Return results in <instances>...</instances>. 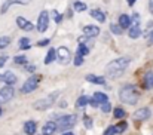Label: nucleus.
Listing matches in <instances>:
<instances>
[{
	"label": "nucleus",
	"instance_id": "35",
	"mask_svg": "<svg viewBox=\"0 0 153 135\" xmlns=\"http://www.w3.org/2000/svg\"><path fill=\"white\" fill-rule=\"evenodd\" d=\"M126 126H128V125H126L125 122H122V123H119V125L116 126V131H117V132H123V131L126 129Z\"/></svg>",
	"mask_w": 153,
	"mask_h": 135
},
{
	"label": "nucleus",
	"instance_id": "19",
	"mask_svg": "<svg viewBox=\"0 0 153 135\" xmlns=\"http://www.w3.org/2000/svg\"><path fill=\"white\" fill-rule=\"evenodd\" d=\"M91 16H92L94 19H97L98 22H104V21H105V15L102 13L100 9H92V10H91Z\"/></svg>",
	"mask_w": 153,
	"mask_h": 135
},
{
	"label": "nucleus",
	"instance_id": "22",
	"mask_svg": "<svg viewBox=\"0 0 153 135\" xmlns=\"http://www.w3.org/2000/svg\"><path fill=\"white\" fill-rule=\"evenodd\" d=\"M55 56H56V50L51 47V49L48 50V53H46V58H45V64H51L52 61L55 59Z\"/></svg>",
	"mask_w": 153,
	"mask_h": 135
},
{
	"label": "nucleus",
	"instance_id": "21",
	"mask_svg": "<svg viewBox=\"0 0 153 135\" xmlns=\"http://www.w3.org/2000/svg\"><path fill=\"white\" fill-rule=\"evenodd\" d=\"M94 99L98 102V104H104V102H108V98L104 92H95L94 93Z\"/></svg>",
	"mask_w": 153,
	"mask_h": 135
},
{
	"label": "nucleus",
	"instance_id": "44",
	"mask_svg": "<svg viewBox=\"0 0 153 135\" xmlns=\"http://www.w3.org/2000/svg\"><path fill=\"white\" fill-rule=\"evenodd\" d=\"M0 116H1V107H0Z\"/></svg>",
	"mask_w": 153,
	"mask_h": 135
},
{
	"label": "nucleus",
	"instance_id": "39",
	"mask_svg": "<svg viewBox=\"0 0 153 135\" xmlns=\"http://www.w3.org/2000/svg\"><path fill=\"white\" fill-rule=\"evenodd\" d=\"M147 37H149V39H147V43H149V45H153V31L147 36Z\"/></svg>",
	"mask_w": 153,
	"mask_h": 135
},
{
	"label": "nucleus",
	"instance_id": "41",
	"mask_svg": "<svg viewBox=\"0 0 153 135\" xmlns=\"http://www.w3.org/2000/svg\"><path fill=\"white\" fill-rule=\"evenodd\" d=\"M149 9H150V12L153 13V0H149Z\"/></svg>",
	"mask_w": 153,
	"mask_h": 135
},
{
	"label": "nucleus",
	"instance_id": "15",
	"mask_svg": "<svg viewBox=\"0 0 153 135\" xmlns=\"http://www.w3.org/2000/svg\"><path fill=\"white\" fill-rule=\"evenodd\" d=\"M56 129L58 128H56V123L55 122H48V123H45V126L42 129V135H52Z\"/></svg>",
	"mask_w": 153,
	"mask_h": 135
},
{
	"label": "nucleus",
	"instance_id": "33",
	"mask_svg": "<svg viewBox=\"0 0 153 135\" xmlns=\"http://www.w3.org/2000/svg\"><path fill=\"white\" fill-rule=\"evenodd\" d=\"M51 15L53 16V19H55V22H56V24H59V22H61L62 16H61V15H59V13H58L56 10H52V13H51Z\"/></svg>",
	"mask_w": 153,
	"mask_h": 135
},
{
	"label": "nucleus",
	"instance_id": "26",
	"mask_svg": "<svg viewBox=\"0 0 153 135\" xmlns=\"http://www.w3.org/2000/svg\"><path fill=\"white\" fill-rule=\"evenodd\" d=\"M125 116H126V113H125L123 108H120V107L114 108V117H116V119H123Z\"/></svg>",
	"mask_w": 153,
	"mask_h": 135
},
{
	"label": "nucleus",
	"instance_id": "24",
	"mask_svg": "<svg viewBox=\"0 0 153 135\" xmlns=\"http://www.w3.org/2000/svg\"><path fill=\"white\" fill-rule=\"evenodd\" d=\"M88 102H89L88 96H85V95H83V96H79V99H77V102H76V107H77V108H83Z\"/></svg>",
	"mask_w": 153,
	"mask_h": 135
},
{
	"label": "nucleus",
	"instance_id": "12",
	"mask_svg": "<svg viewBox=\"0 0 153 135\" xmlns=\"http://www.w3.org/2000/svg\"><path fill=\"white\" fill-rule=\"evenodd\" d=\"M83 34H85L88 39L97 37V36L100 34V28H98L97 25H85V27H83Z\"/></svg>",
	"mask_w": 153,
	"mask_h": 135
},
{
	"label": "nucleus",
	"instance_id": "13",
	"mask_svg": "<svg viewBox=\"0 0 153 135\" xmlns=\"http://www.w3.org/2000/svg\"><path fill=\"white\" fill-rule=\"evenodd\" d=\"M0 80L1 82H4L6 85H13L15 82H16V76L12 73V71H6V73H3V74H0Z\"/></svg>",
	"mask_w": 153,
	"mask_h": 135
},
{
	"label": "nucleus",
	"instance_id": "2",
	"mask_svg": "<svg viewBox=\"0 0 153 135\" xmlns=\"http://www.w3.org/2000/svg\"><path fill=\"white\" fill-rule=\"evenodd\" d=\"M119 98H120L122 102L129 104V105H134V104H137V101L140 98V93H138V90L135 89V86L125 85L122 89L119 90Z\"/></svg>",
	"mask_w": 153,
	"mask_h": 135
},
{
	"label": "nucleus",
	"instance_id": "14",
	"mask_svg": "<svg viewBox=\"0 0 153 135\" xmlns=\"http://www.w3.org/2000/svg\"><path fill=\"white\" fill-rule=\"evenodd\" d=\"M128 34H129V37H131V39H138V37H140V34H141V30H140V25H138V22H132V25L129 27V31H128Z\"/></svg>",
	"mask_w": 153,
	"mask_h": 135
},
{
	"label": "nucleus",
	"instance_id": "16",
	"mask_svg": "<svg viewBox=\"0 0 153 135\" xmlns=\"http://www.w3.org/2000/svg\"><path fill=\"white\" fill-rule=\"evenodd\" d=\"M36 122L34 120H28V122H25L24 123V132L27 135H34V132H36Z\"/></svg>",
	"mask_w": 153,
	"mask_h": 135
},
{
	"label": "nucleus",
	"instance_id": "10",
	"mask_svg": "<svg viewBox=\"0 0 153 135\" xmlns=\"http://www.w3.org/2000/svg\"><path fill=\"white\" fill-rule=\"evenodd\" d=\"M150 114H152L150 108L143 107V108H138V110L134 113V119H135V120H147V119L150 117Z\"/></svg>",
	"mask_w": 153,
	"mask_h": 135
},
{
	"label": "nucleus",
	"instance_id": "36",
	"mask_svg": "<svg viewBox=\"0 0 153 135\" xmlns=\"http://www.w3.org/2000/svg\"><path fill=\"white\" fill-rule=\"evenodd\" d=\"M83 123H85V126H86V128H91V126H92L91 117H89V116H85V117H83Z\"/></svg>",
	"mask_w": 153,
	"mask_h": 135
},
{
	"label": "nucleus",
	"instance_id": "6",
	"mask_svg": "<svg viewBox=\"0 0 153 135\" xmlns=\"http://www.w3.org/2000/svg\"><path fill=\"white\" fill-rule=\"evenodd\" d=\"M37 85H39V77L31 76V77H28V79L25 80V83L22 85L21 92H22V93H30V92H33V90L37 88Z\"/></svg>",
	"mask_w": 153,
	"mask_h": 135
},
{
	"label": "nucleus",
	"instance_id": "8",
	"mask_svg": "<svg viewBox=\"0 0 153 135\" xmlns=\"http://www.w3.org/2000/svg\"><path fill=\"white\" fill-rule=\"evenodd\" d=\"M56 55H58V59H59V62L61 64H68L70 62V59H71V53H70V50L65 47V46H61V47H58V50H56Z\"/></svg>",
	"mask_w": 153,
	"mask_h": 135
},
{
	"label": "nucleus",
	"instance_id": "20",
	"mask_svg": "<svg viewBox=\"0 0 153 135\" xmlns=\"http://www.w3.org/2000/svg\"><path fill=\"white\" fill-rule=\"evenodd\" d=\"M86 80H88V82H92V83H95V85H104V83H105V79H104V77L92 76V74L86 76Z\"/></svg>",
	"mask_w": 153,
	"mask_h": 135
},
{
	"label": "nucleus",
	"instance_id": "1",
	"mask_svg": "<svg viewBox=\"0 0 153 135\" xmlns=\"http://www.w3.org/2000/svg\"><path fill=\"white\" fill-rule=\"evenodd\" d=\"M128 65H129V58H126V56L113 59L111 62H108L105 65V74L108 77H117L126 70Z\"/></svg>",
	"mask_w": 153,
	"mask_h": 135
},
{
	"label": "nucleus",
	"instance_id": "7",
	"mask_svg": "<svg viewBox=\"0 0 153 135\" xmlns=\"http://www.w3.org/2000/svg\"><path fill=\"white\" fill-rule=\"evenodd\" d=\"M15 95V89L12 86H4L0 89V104H4V102H9Z\"/></svg>",
	"mask_w": 153,
	"mask_h": 135
},
{
	"label": "nucleus",
	"instance_id": "31",
	"mask_svg": "<svg viewBox=\"0 0 153 135\" xmlns=\"http://www.w3.org/2000/svg\"><path fill=\"white\" fill-rule=\"evenodd\" d=\"M82 64H83V55L77 53L74 56V65H82Z\"/></svg>",
	"mask_w": 153,
	"mask_h": 135
},
{
	"label": "nucleus",
	"instance_id": "5",
	"mask_svg": "<svg viewBox=\"0 0 153 135\" xmlns=\"http://www.w3.org/2000/svg\"><path fill=\"white\" fill-rule=\"evenodd\" d=\"M48 25H49V13L46 10H43V12H40V15L37 18V31L45 33L48 30Z\"/></svg>",
	"mask_w": 153,
	"mask_h": 135
},
{
	"label": "nucleus",
	"instance_id": "38",
	"mask_svg": "<svg viewBox=\"0 0 153 135\" xmlns=\"http://www.w3.org/2000/svg\"><path fill=\"white\" fill-rule=\"evenodd\" d=\"M39 46H46V45H49V39H45V40H40L39 43H37Z\"/></svg>",
	"mask_w": 153,
	"mask_h": 135
},
{
	"label": "nucleus",
	"instance_id": "27",
	"mask_svg": "<svg viewBox=\"0 0 153 135\" xmlns=\"http://www.w3.org/2000/svg\"><path fill=\"white\" fill-rule=\"evenodd\" d=\"M110 30L114 33V34H122V27L120 25H117V24H110Z\"/></svg>",
	"mask_w": 153,
	"mask_h": 135
},
{
	"label": "nucleus",
	"instance_id": "23",
	"mask_svg": "<svg viewBox=\"0 0 153 135\" xmlns=\"http://www.w3.org/2000/svg\"><path fill=\"white\" fill-rule=\"evenodd\" d=\"M73 9L76 12H83V10H86V4L83 1H74L73 3Z\"/></svg>",
	"mask_w": 153,
	"mask_h": 135
},
{
	"label": "nucleus",
	"instance_id": "30",
	"mask_svg": "<svg viewBox=\"0 0 153 135\" xmlns=\"http://www.w3.org/2000/svg\"><path fill=\"white\" fill-rule=\"evenodd\" d=\"M13 61H15L16 64H27V58H25V55H18V56L13 58Z\"/></svg>",
	"mask_w": 153,
	"mask_h": 135
},
{
	"label": "nucleus",
	"instance_id": "4",
	"mask_svg": "<svg viewBox=\"0 0 153 135\" xmlns=\"http://www.w3.org/2000/svg\"><path fill=\"white\" fill-rule=\"evenodd\" d=\"M74 123H76V116L74 114H65L58 120L56 128L59 131H67V129H71L74 126Z\"/></svg>",
	"mask_w": 153,
	"mask_h": 135
},
{
	"label": "nucleus",
	"instance_id": "40",
	"mask_svg": "<svg viewBox=\"0 0 153 135\" xmlns=\"http://www.w3.org/2000/svg\"><path fill=\"white\" fill-rule=\"evenodd\" d=\"M89 102H91V105H92V107H97V105H100V104H98V102H97V101H95L94 98H92V99H91Z\"/></svg>",
	"mask_w": 153,
	"mask_h": 135
},
{
	"label": "nucleus",
	"instance_id": "29",
	"mask_svg": "<svg viewBox=\"0 0 153 135\" xmlns=\"http://www.w3.org/2000/svg\"><path fill=\"white\" fill-rule=\"evenodd\" d=\"M77 53H80V55H83V56H85V55H88V53H89V49H88V46H86V45H82V43H80V45H79V50H77Z\"/></svg>",
	"mask_w": 153,
	"mask_h": 135
},
{
	"label": "nucleus",
	"instance_id": "34",
	"mask_svg": "<svg viewBox=\"0 0 153 135\" xmlns=\"http://www.w3.org/2000/svg\"><path fill=\"white\" fill-rule=\"evenodd\" d=\"M101 110L104 111V113H108V111L111 110V105H110V102H104V104H101Z\"/></svg>",
	"mask_w": 153,
	"mask_h": 135
},
{
	"label": "nucleus",
	"instance_id": "28",
	"mask_svg": "<svg viewBox=\"0 0 153 135\" xmlns=\"http://www.w3.org/2000/svg\"><path fill=\"white\" fill-rule=\"evenodd\" d=\"M10 43V37H7V36H3V37H0V49H3V47H6V46Z\"/></svg>",
	"mask_w": 153,
	"mask_h": 135
},
{
	"label": "nucleus",
	"instance_id": "3",
	"mask_svg": "<svg viewBox=\"0 0 153 135\" xmlns=\"http://www.w3.org/2000/svg\"><path fill=\"white\" fill-rule=\"evenodd\" d=\"M58 95H59V92H58V90H56V92H52L51 95H48L46 98L36 101V102L33 104V107H34L36 110H46V108H49L52 104L55 102V99H56V96H58Z\"/></svg>",
	"mask_w": 153,
	"mask_h": 135
},
{
	"label": "nucleus",
	"instance_id": "11",
	"mask_svg": "<svg viewBox=\"0 0 153 135\" xmlns=\"http://www.w3.org/2000/svg\"><path fill=\"white\" fill-rule=\"evenodd\" d=\"M16 25H18L21 30H24V31H31V30L34 28V25H33L28 19H25V18H22V16H18V18H16Z\"/></svg>",
	"mask_w": 153,
	"mask_h": 135
},
{
	"label": "nucleus",
	"instance_id": "17",
	"mask_svg": "<svg viewBox=\"0 0 153 135\" xmlns=\"http://www.w3.org/2000/svg\"><path fill=\"white\" fill-rule=\"evenodd\" d=\"M143 86L146 89H152L153 88V71H149L144 74V80H143Z\"/></svg>",
	"mask_w": 153,
	"mask_h": 135
},
{
	"label": "nucleus",
	"instance_id": "9",
	"mask_svg": "<svg viewBox=\"0 0 153 135\" xmlns=\"http://www.w3.org/2000/svg\"><path fill=\"white\" fill-rule=\"evenodd\" d=\"M30 1H31V0H6V1L1 4V7H0V13H1V15L6 13L12 4H28Z\"/></svg>",
	"mask_w": 153,
	"mask_h": 135
},
{
	"label": "nucleus",
	"instance_id": "37",
	"mask_svg": "<svg viewBox=\"0 0 153 135\" xmlns=\"http://www.w3.org/2000/svg\"><path fill=\"white\" fill-rule=\"evenodd\" d=\"M6 61H7V56H6V55L0 56V67H3V65L6 64Z\"/></svg>",
	"mask_w": 153,
	"mask_h": 135
},
{
	"label": "nucleus",
	"instance_id": "43",
	"mask_svg": "<svg viewBox=\"0 0 153 135\" xmlns=\"http://www.w3.org/2000/svg\"><path fill=\"white\" fill-rule=\"evenodd\" d=\"M62 135H73V132H64Z\"/></svg>",
	"mask_w": 153,
	"mask_h": 135
},
{
	"label": "nucleus",
	"instance_id": "42",
	"mask_svg": "<svg viewBox=\"0 0 153 135\" xmlns=\"http://www.w3.org/2000/svg\"><path fill=\"white\" fill-rule=\"evenodd\" d=\"M134 3H135V0H128V4H129V6H132Z\"/></svg>",
	"mask_w": 153,
	"mask_h": 135
},
{
	"label": "nucleus",
	"instance_id": "18",
	"mask_svg": "<svg viewBox=\"0 0 153 135\" xmlns=\"http://www.w3.org/2000/svg\"><path fill=\"white\" fill-rule=\"evenodd\" d=\"M119 25H120L122 28H129V27H131V18H129L128 15L122 13V15L119 16Z\"/></svg>",
	"mask_w": 153,
	"mask_h": 135
},
{
	"label": "nucleus",
	"instance_id": "32",
	"mask_svg": "<svg viewBox=\"0 0 153 135\" xmlns=\"http://www.w3.org/2000/svg\"><path fill=\"white\" fill-rule=\"evenodd\" d=\"M114 134H117L116 126H108V128L104 131V135H114Z\"/></svg>",
	"mask_w": 153,
	"mask_h": 135
},
{
	"label": "nucleus",
	"instance_id": "25",
	"mask_svg": "<svg viewBox=\"0 0 153 135\" xmlns=\"http://www.w3.org/2000/svg\"><path fill=\"white\" fill-rule=\"evenodd\" d=\"M19 49H22V50L30 49V39H28V37H22V39L19 40Z\"/></svg>",
	"mask_w": 153,
	"mask_h": 135
}]
</instances>
